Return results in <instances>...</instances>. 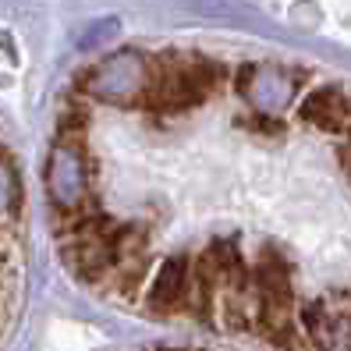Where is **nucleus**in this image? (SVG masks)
I'll return each instance as SVG.
<instances>
[{
  "label": "nucleus",
  "instance_id": "nucleus-1",
  "mask_svg": "<svg viewBox=\"0 0 351 351\" xmlns=\"http://www.w3.org/2000/svg\"><path fill=\"white\" fill-rule=\"evenodd\" d=\"M302 121L319 132H344L351 128V96L341 86H319L302 103Z\"/></svg>",
  "mask_w": 351,
  "mask_h": 351
},
{
  "label": "nucleus",
  "instance_id": "nucleus-2",
  "mask_svg": "<svg viewBox=\"0 0 351 351\" xmlns=\"http://www.w3.org/2000/svg\"><path fill=\"white\" fill-rule=\"evenodd\" d=\"M149 351H192V348H149Z\"/></svg>",
  "mask_w": 351,
  "mask_h": 351
}]
</instances>
